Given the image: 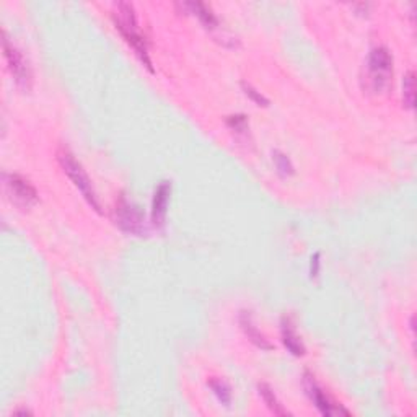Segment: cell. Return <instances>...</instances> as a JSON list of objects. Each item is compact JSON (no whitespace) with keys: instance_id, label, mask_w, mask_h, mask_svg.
<instances>
[{"instance_id":"7a4b0ae2","label":"cell","mask_w":417,"mask_h":417,"mask_svg":"<svg viewBox=\"0 0 417 417\" xmlns=\"http://www.w3.org/2000/svg\"><path fill=\"white\" fill-rule=\"evenodd\" d=\"M393 77V56L388 48H374L369 54L365 65V75L362 79V87L367 92L378 93L385 92L389 87Z\"/></svg>"},{"instance_id":"ac0fdd59","label":"cell","mask_w":417,"mask_h":417,"mask_svg":"<svg viewBox=\"0 0 417 417\" xmlns=\"http://www.w3.org/2000/svg\"><path fill=\"white\" fill-rule=\"evenodd\" d=\"M321 254L320 253H315L310 259V277L312 279H315V277L318 276V272H320V264H321Z\"/></svg>"},{"instance_id":"277c9868","label":"cell","mask_w":417,"mask_h":417,"mask_svg":"<svg viewBox=\"0 0 417 417\" xmlns=\"http://www.w3.org/2000/svg\"><path fill=\"white\" fill-rule=\"evenodd\" d=\"M114 221L116 225L125 233L136 236H143L147 233V223L142 210L136 204L129 203L124 196H121L116 203Z\"/></svg>"},{"instance_id":"ba28073f","label":"cell","mask_w":417,"mask_h":417,"mask_svg":"<svg viewBox=\"0 0 417 417\" xmlns=\"http://www.w3.org/2000/svg\"><path fill=\"white\" fill-rule=\"evenodd\" d=\"M170 196H172V183L161 181L154 192L152 199V223L156 228H163L167 221V207Z\"/></svg>"},{"instance_id":"8992f818","label":"cell","mask_w":417,"mask_h":417,"mask_svg":"<svg viewBox=\"0 0 417 417\" xmlns=\"http://www.w3.org/2000/svg\"><path fill=\"white\" fill-rule=\"evenodd\" d=\"M3 185L8 199L21 209H30L31 205L38 203L39 196L36 187L31 185L28 179L17 173H3Z\"/></svg>"},{"instance_id":"3957f363","label":"cell","mask_w":417,"mask_h":417,"mask_svg":"<svg viewBox=\"0 0 417 417\" xmlns=\"http://www.w3.org/2000/svg\"><path fill=\"white\" fill-rule=\"evenodd\" d=\"M57 160H59L61 168L64 170V173L70 178V181L74 183L75 187L82 192V196L85 197V201L92 205L93 210H96L98 214H101V204L98 201V196L95 190H93L92 179L88 178L87 172H85L82 163L75 159V155L72 154L69 149L65 147H61L57 150Z\"/></svg>"},{"instance_id":"9c48e42d","label":"cell","mask_w":417,"mask_h":417,"mask_svg":"<svg viewBox=\"0 0 417 417\" xmlns=\"http://www.w3.org/2000/svg\"><path fill=\"white\" fill-rule=\"evenodd\" d=\"M238 323H240V328L243 331L246 338H248L251 343L254 344V346L263 349V351H272L274 346H272L271 343H269V339L264 336L261 331L256 328V325H254L253 316H251L250 312H241L238 316Z\"/></svg>"},{"instance_id":"7c38bea8","label":"cell","mask_w":417,"mask_h":417,"mask_svg":"<svg viewBox=\"0 0 417 417\" xmlns=\"http://www.w3.org/2000/svg\"><path fill=\"white\" fill-rule=\"evenodd\" d=\"M258 391H259V394H261V398L264 400V403L267 405L269 409L274 412L276 416H287V414H289V412L284 409V406L281 405L279 400H277L274 391H272V388L269 387L267 383H259L258 385Z\"/></svg>"},{"instance_id":"30bf717a","label":"cell","mask_w":417,"mask_h":417,"mask_svg":"<svg viewBox=\"0 0 417 417\" xmlns=\"http://www.w3.org/2000/svg\"><path fill=\"white\" fill-rule=\"evenodd\" d=\"M281 336H282V343H284L287 351L292 354V356H295V357L305 356V346H303L302 339H300V336L295 333V328H294L292 320H290V318H287V316L282 318Z\"/></svg>"},{"instance_id":"d6986e66","label":"cell","mask_w":417,"mask_h":417,"mask_svg":"<svg viewBox=\"0 0 417 417\" xmlns=\"http://www.w3.org/2000/svg\"><path fill=\"white\" fill-rule=\"evenodd\" d=\"M17 414H31L30 411H25V409H21V411H17Z\"/></svg>"},{"instance_id":"4fadbf2b","label":"cell","mask_w":417,"mask_h":417,"mask_svg":"<svg viewBox=\"0 0 417 417\" xmlns=\"http://www.w3.org/2000/svg\"><path fill=\"white\" fill-rule=\"evenodd\" d=\"M403 103L407 110H412L416 103V74L412 70L407 72L403 79Z\"/></svg>"},{"instance_id":"2e32d148","label":"cell","mask_w":417,"mask_h":417,"mask_svg":"<svg viewBox=\"0 0 417 417\" xmlns=\"http://www.w3.org/2000/svg\"><path fill=\"white\" fill-rule=\"evenodd\" d=\"M241 88H243L245 95L248 96L250 100H253L254 103H256L258 106H267V105H269V100H267V98L264 96L261 92H258V90L254 88L253 85H250V83L243 82V83H241Z\"/></svg>"},{"instance_id":"6da1fadb","label":"cell","mask_w":417,"mask_h":417,"mask_svg":"<svg viewBox=\"0 0 417 417\" xmlns=\"http://www.w3.org/2000/svg\"><path fill=\"white\" fill-rule=\"evenodd\" d=\"M113 21L116 25V30L123 34L125 43L136 51L137 57L141 59L142 64L150 72H154V65H152V61L149 56V46H147V39L145 36L141 33V30H139L136 10H134L132 3L129 2L116 3Z\"/></svg>"},{"instance_id":"9a60e30c","label":"cell","mask_w":417,"mask_h":417,"mask_svg":"<svg viewBox=\"0 0 417 417\" xmlns=\"http://www.w3.org/2000/svg\"><path fill=\"white\" fill-rule=\"evenodd\" d=\"M207 385H209V388L214 391L215 396H217V400L222 403V405L230 406L232 389L225 382H222V380H217V378H210Z\"/></svg>"},{"instance_id":"8fae6325","label":"cell","mask_w":417,"mask_h":417,"mask_svg":"<svg viewBox=\"0 0 417 417\" xmlns=\"http://www.w3.org/2000/svg\"><path fill=\"white\" fill-rule=\"evenodd\" d=\"M183 7L187 8L191 13H194V15L201 20V23L204 25V28L215 30L218 26V18L215 17V13L210 10V7L205 6V3L190 2V3H183Z\"/></svg>"},{"instance_id":"52a82bcc","label":"cell","mask_w":417,"mask_h":417,"mask_svg":"<svg viewBox=\"0 0 417 417\" xmlns=\"http://www.w3.org/2000/svg\"><path fill=\"white\" fill-rule=\"evenodd\" d=\"M303 387L307 389V394L310 396L313 405L316 409L321 412L323 416H334V414H346L349 416V411L344 409L343 406H338L331 398L320 388V385L315 382V376L310 374H305L303 376Z\"/></svg>"},{"instance_id":"5b68a950","label":"cell","mask_w":417,"mask_h":417,"mask_svg":"<svg viewBox=\"0 0 417 417\" xmlns=\"http://www.w3.org/2000/svg\"><path fill=\"white\" fill-rule=\"evenodd\" d=\"M2 49H3V56H6V61L8 64V69H10L18 87L30 90L31 82H33V74H31L30 64L28 61L25 59L23 52H21L20 49L8 39L7 31H3L2 33Z\"/></svg>"},{"instance_id":"5bb4252c","label":"cell","mask_w":417,"mask_h":417,"mask_svg":"<svg viewBox=\"0 0 417 417\" xmlns=\"http://www.w3.org/2000/svg\"><path fill=\"white\" fill-rule=\"evenodd\" d=\"M272 160H274L277 173H279L282 178H289L295 173L294 163L290 161V159L284 154V152H281V150L272 152Z\"/></svg>"},{"instance_id":"e0dca14e","label":"cell","mask_w":417,"mask_h":417,"mask_svg":"<svg viewBox=\"0 0 417 417\" xmlns=\"http://www.w3.org/2000/svg\"><path fill=\"white\" fill-rule=\"evenodd\" d=\"M227 125L232 129V131L236 132H246L248 131V118L245 114H233L227 118Z\"/></svg>"}]
</instances>
